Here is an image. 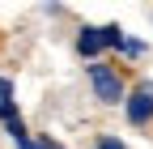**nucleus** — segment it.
I'll return each mask as SVG.
<instances>
[{
    "label": "nucleus",
    "mask_w": 153,
    "mask_h": 149,
    "mask_svg": "<svg viewBox=\"0 0 153 149\" xmlns=\"http://www.w3.org/2000/svg\"><path fill=\"white\" fill-rule=\"evenodd\" d=\"M128 39L119 26H85L81 34H76V51L85 55V60H98L102 51H119Z\"/></svg>",
    "instance_id": "obj_1"
},
{
    "label": "nucleus",
    "mask_w": 153,
    "mask_h": 149,
    "mask_svg": "<svg viewBox=\"0 0 153 149\" xmlns=\"http://www.w3.org/2000/svg\"><path fill=\"white\" fill-rule=\"evenodd\" d=\"M89 85H94V98H102V102H119L123 98V81H119V72H115L111 64L94 60L89 64Z\"/></svg>",
    "instance_id": "obj_2"
},
{
    "label": "nucleus",
    "mask_w": 153,
    "mask_h": 149,
    "mask_svg": "<svg viewBox=\"0 0 153 149\" xmlns=\"http://www.w3.org/2000/svg\"><path fill=\"white\" fill-rule=\"evenodd\" d=\"M153 119V85H140L128 94V124H149Z\"/></svg>",
    "instance_id": "obj_3"
},
{
    "label": "nucleus",
    "mask_w": 153,
    "mask_h": 149,
    "mask_svg": "<svg viewBox=\"0 0 153 149\" xmlns=\"http://www.w3.org/2000/svg\"><path fill=\"white\" fill-rule=\"evenodd\" d=\"M0 119H4V124L22 119V115H17V102L9 98V81H4V77H0Z\"/></svg>",
    "instance_id": "obj_4"
},
{
    "label": "nucleus",
    "mask_w": 153,
    "mask_h": 149,
    "mask_svg": "<svg viewBox=\"0 0 153 149\" xmlns=\"http://www.w3.org/2000/svg\"><path fill=\"white\" fill-rule=\"evenodd\" d=\"M98 149H128V145H123L119 136H102V141H98Z\"/></svg>",
    "instance_id": "obj_5"
},
{
    "label": "nucleus",
    "mask_w": 153,
    "mask_h": 149,
    "mask_svg": "<svg viewBox=\"0 0 153 149\" xmlns=\"http://www.w3.org/2000/svg\"><path fill=\"white\" fill-rule=\"evenodd\" d=\"M119 51H123V55H140V51H145V47H140V43H136V39H128V43H123V47H119Z\"/></svg>",
    "instance_id": "obj_6"
},
{
    "label": "nucleus",
    "mask_w": 153,
    "mask_h": 149,
    "mask_svg": "<svg viewBox=\"0 0 153 149\" xmlns=\"http://www.w3.org/2000/svg\"><path fill=\"white\" fill-rule=\"evenodd\" d=\"M43 149H64V145H55V141H43Z\"/></svg>",
    "instance_id": "obj_7"
},
{
    "label": "nucleus",
    "mask_w": 153,
    "mask_h": 149,
    "mask_svg": "<svg viewBox=\"0 0 153 149\" xmlns=\"http://www.w3.org/2000/svg\"><path fill=\"white\" fill-rule=\"evenodd\" d=\"M149 85H153V81H149Z\"/></svg>",
    "instance_id": "obj_8"
}]
</instances>
